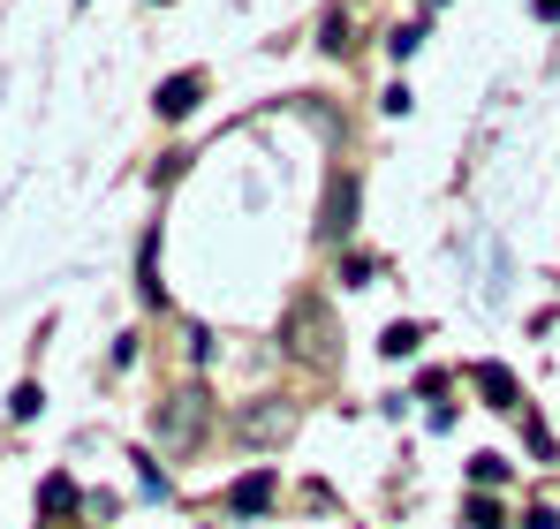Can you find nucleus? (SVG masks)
<instances>
[{
	"mask_svg": "<svg viewBox=\"0 0 560 529\" xmlns=\"http://www.w3.org/2000/svg\"><path fill=\"white\" fill-rule=\"evenodd\" d=\"M38 499H46V515H69V507H77V484H69V477H46Z\"/></svg>",
	"mask_w": 560,
	"mask_h": 529,
	"instance_id": "nucleus-5",
	"label": "nucleus"
},
{
	"mask_svg": "<svg viewBox=\"0 0 560 529\" xmlns=\"http://www.w3.org/2000/svg\"><path fill=\"white\" fill-rule=\"evenodd\" d=\"M469 477H477V484H500V477H508V461H500V454H477V461H469Z\"/></svg>",
	"mask_w": 560,
	"mask_h": 529,
	"instance_id": "nucleus-6",
	"label": "nucleus"
},
{
	"mask_svg": "<svg viewBox=\"0 0 560 529\" xmlns=\"http://www.w3.org/2000/svg\"><path fill=\"white\" fill-rule=\"evenodd\" d=\"M349 212H357V189L334 181V204H326V235H349Z\"/></svg>",
	"mask_w": 560,
	"mask_h": 529,
	"instance_id": "nucleus-3",
	"label": "nucleus"
},
{
	"mask_svg": "<svg viewBox=\"0 0 560 529\" xmlns=\"http://www.w3.org/2000/svg\"><path fill=\"white\" fill-rule=\"evenodd\" d=\"M197 98H205V77H175V84L160 91V114H189Z\"/></svg>",
	"mask_w": 560,
	"mask_h": 529,
	"instance_id": "nucleus-2",
	"label": "nucleus"
},
{
	"mask_svg": "<svg viewBox=\"0 0 560 529\" xmlns=\"http://www.w3.org/2000/svg\"><path fill=\"white\" fill-rule=\"evenodd\" d=\"M477 386H485V401H492V409H523V393H515V378H508L500 363H477Z\"/></svg>",
	"mask_w": 560,
	"mask_h": 529,
	"instance_id": "nucleus-1",
	"label": "nucleus"
},
{
	"mask_svg": "<svg viewBox=\"0 0 560 529\" xmlns=\"http://www.w3.org/2000/svg\"><path fill=\"white\" fill-rule=\"evenodd\" d=\"M266 499H273V477H243V484H235V507H243V515L266 507Z\"/></svg>",
	"mask_w": 560,
	"mask_h": 529,
	"instance_id": "nucleus-4",
	"label": "nucleus"
}]
</instances>
